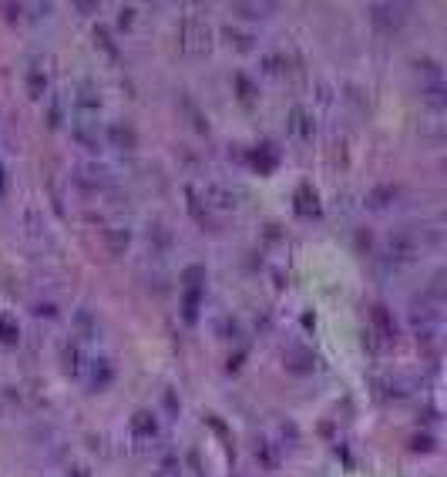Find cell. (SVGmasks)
<instances>
[{
  "label": "cell",
  "mask_w": 447,
  "mask_h": 477,
  "mask_svg": "<svg viewBox=\"0 0 447 477\" xmlns=\"http://www.w3.org/2000/svg\"><path fill=\"white\" fill-rule=\"evenodd\" d=\"M421 252H424V245H421L417 229H397V232H390L383 239L377 266H380L383 276H404V272H410L417 266Z\"/></svg>",
  "instance_id": "obj_1"
},
{
  "label": "cell",
  "mask_w": 447,
  "mask_h": 477,
  "mask_svg": "<svg viewBox=\"0 0 447 477\" xmlns=\"http://www.w3.org/2000/svg\"><path fill=\"white\" fill-rule=\"evenodd\" d=\"M212 40H216V34H212V27H209V21L205 17H199V13L192 11L182 17L179 24V47L185 57H209V51H212Z\"/></svg>",
  "instance_id": "obj_2"
},
{
  "label": "cell",
  "mask_w": 447,
  "mask_h": 477,
  "mask_svg": "<svg viewBox=\"0 0 447 477\" xmlns=\"http://www.w3.org/2000/svg\"><path fill=\"white\" fill-rule=\"evenodd\" d=\"M115 181H118V172L104 162V155L81 158L74 165V185L84 189V192H108V189H115Z\"/></svg>",
  "instance_id": "obj_3"
},
{
  "label": "cell",
  "mask_w": 447,
  "mask_h": 477,
  "mask_svg": "<svg viewBox=\"0 0 447 477\" xmlns=\"http://www.w3.org/2000/svg\"><path fill=\"white\" fill-rule=\"evenodd\" d=\"M202 206L205 212H236V208L243 206V192L229 185V181H205L202 185Z\"/></svg>",
  "instance_id": "obj_4"
},
{
  "label": "cell",
  "mask_w": 447,
  "mask_h": 477,
  "mask_svg": "<svg viewBox=\"0 0 447 477\" xmlns=\"http://www.w3.org/2000/svg\"><path fill=\"white\" fill-rule=\"evenodd\" d=\"M407 13H410L407 4H370V7H367L370 24L377 27V30H383V34L404 30V24H407Z\"/></svg>",
  "instance_id": "obj_5"
},
{
  "label": "cell",
  "mask_w": 447,
  "mask_h": 477,
  "mask_svg": "<svg viewBox=\"0 0 447 477\" xmlns=\"http://www.w3.org/2000/svg\"><path fill=\"white\" fill-rule=\"evenodd\" d=\"M88 366H91L88 347H84L81 339H74V336H67L61 347V370L71 376V380H84V376H88Z\"/></svg>",
  "instance_id": "obj_6"
},
{
  "label": "cell",
  "mask_w": 447,
  "mask_h": 477,
  "mask_svg": "<svg viewBox=\"0 0 447 477\" xmlns=\"http://www.w3.org/2000/svg\"><path fill=\"white\" fill-rule=\"evenodd\" d=\"M286 135L293 142H309L316 135V118H313V111H309L307 104H293L286 111Z\"/></svg>",
  "instance_id": "obj_7"
},
{
  "label": "cell",
  "mask_w": 447,
  "mask_h": 477,
  "mask_svg": "<svg viewBox=\"0 0 447 477\" xmlns=\"http://www.w3.org/2000/svg\"><path fill=\"white\" fill-rule=\"evenodd\" d=\"M441 316H444V306H441L437 299H431L427 293H421V296L410 303V310H407V320H410V326H414V330H424V326L444 322Z\"/></svg>",
  "instance_id": "obj_8"
},
{
  "label": "cell",
  "mask_w": 447,
  "mask_h": 477,
  "mask_svg": "<svg viewBox=\"0 0 447 477\" xmlns=\"http://www.w3.org/2000/svg\"><path fill=\"white\" fill-rule=\"evenodd\" d=\"M74 111L77 121H98V115H101V91L91 81H81L74 88Z\"/></svg>",
  "instance_id": "obj_9"
},
{
  "label": "cell",
  "mask_w": 447,
  "mask_h": 477,
  "mask_svg": "<svg viewBox=\"0 0 447 477\" xmlns=\"http://www.w3.org/2000/svg\"><path fill=\"white\" fill-rule=\"evenodd\" d=\"M108 148H115L121 155H135V148H138V131L125 125V121H111L108 128H104V138H101Z\"/></svg>",
  "instance_id": "obj_10"
},
{
  "label": "cell",
  "mask_w": 447,
  "mask_h": 477,
  "mask_svg": "<svg viewBox=\"0 0 447 477\" xmlns=\"http://www.w3.org/2000/svg\"><path fill=\"white\" fill-rule=\"evenodd\" d=\"M71 135H74V145L84 152V158H101L104 142L98 135V121H74Z\"/></svg>",
  "instance_id": "obj_11"
},
{
  "label": "cell",
  "mask_w": 447,
  "mask_h": 477,
  "mask_svg": "<svg viewBox=\"0 0 447 477\" xmlns=\"http://www.w3.org/2000/svg\"><path fill=\"white\" fill-rule=\"evenodd\" d=\"M172 249H175V235L168 229L165 222H152L148 225V259L152 262H165L172 256Z\"/></svg>",
  "instance_id": "obj_12"
},
{
  "label": "cell",
  "mask_w": 447,
  "mask_h": 477,
  "mask_svg": "<svg viewBox=\"0 0 447 477\" xmlns=\"http://www.w3.org/2000/svg\"><path fill=\"white\" fill-rule=\"evenodd\" d=\"M397 198H400V185L397 181H380V185H373L367 198H363V206L370 208V212H387V208L397 206Z\"/></svg>",
  "instance_id": "obj_13"
},
{
  "label": "cell",
  "mask_w": 447,
  "mask_h": 477,
  "mask_svg": "<svg viewBox=\"0 0 447 477\" xmlns=\"http://www.w3.org/2000/svg\"><path fill=\"white\" fill-rule=\"evenodd\" d=\"M373 393L380 400H404L410 397V383L397 374H377L373 376Z\"/></svg>",
  "instance_id": "obj_14"
},
{
  "label": "cell",
  "mask_w": 447,
  "mask_h": 477,
  "mask_svg": "<svg viewBox=\"0 0 447 477\" xmlns=\"http://www.w3.org/2000/svg\"><path fill=\"white\" fill-rule=\"evenodd\" d=\"M222 40L229 44L232 51H239V54H249L255 44H259V38H255L253 27H243V24H226V27H222Z\"/></svg>",
  "instance_id": "obj_15"
},
{
  "label": "cell",
  "mask_w": 447,
  "mask_h": 477,
  "mask_svg": "<svg viewBox=\"0 0 447 477\" xmlns=\"http://www.w3.org/2000/svg\"><path fill=\"white\" fill-rule=\"evenodd\" d=\"M259 74L269 81H280L289 74V57L286 51H263L259 54Z\"/></svg>",
  "instance_id": "obj_16"
},
{
  "label": "cell",
  "mask_w": 447,
  "mask_h": 477,
  "mask_svg": "<svg viewBox=\"0 0 447 477\" xmlns=\"http://www.w3.org/2000/svg\"><path fill=\"white\" fill-rule=\"evenodd\" d=\"M131 437L138 444H155L158 440V417L152 410H138L131 417Z\"/></svg>",
  "instance_id": "obj_17"
},
{
  "label": "cell",
  "mask_w": 447,
  "mask_h": 477,
  "mask_svg": "<svg viewBox=\"0 0 447 477\" xmlns=\"http://www.w3.org/2000/svg\"><path fill=\"white\" fill-rule=\"evenodd\" d=\"M111 380H115V366H111V360H108V357H91L88 376H84L88 390H104Z\"/></svg>",
  "instance_id": "obj_18"
},
{
  "label": "cell",
  "mask_w": 447,
  "mask_h": 477,
  "mask_svg": "<svg viewBox=\"0 0 447 477\" xmlns=\"http://www.w3.org/2000/svg\"><path fill=\"white\" fill-rule=\"evenodd\" d=\"M101 242L111 256H125L128 245H131V229H128V225H108L101 235Z\"/></svg>",
  "instance_id": "obj_19"
},
{
  "label": "cell",
  "mask_w": 447,
  "mask_h": 477,
  "mask_svg": "<svg viewBox=\"0 0 447 477\" xmlns=\"http://www.w3.org/2000/svg\"><path fill=\"white\" fill-rule=\"evenodd\" d=\"M71 336L81 339L84 347L94 343V339H98V316H94L91 310H77L74 313V333H71Z\"/></svg>",
  "instance_id": "obj_20"
},
{
  "label": "cell",
  "mask_w": 447,
  "mask_h": 477,
  "mask_svg": "<svg viewBox=\"0 0 447 477\" xmlns=\"http://www.w3.org/2000/svg\"><path fill=\"white\" fill-rule=\"evenodd\" d=\"M155 474L158 477H182V457L172 451V447L158 451V457H155Z\"/></svg>",
  "instance_id": "obj_21"
},
{
  "label": "cell",
  "mask_w": 447,
  "mask_h": 477,
  "mask_svg": "<svg viewBox=\"0 0 447 477\" xmlns=\"http://www.w3.org/2000/svg\"><path fill=\"white\" fill-rule=\"evenodd\" d=\"M421 101L427 104L431 111H444V104H447L444 81H427V84H421Z\"/></svg>",
  "instance_id": "obj_22"
},
{
  "label": "cell",
  "mask_w": 447,
  "mask_h": 477,
  "mask_svg": "<svg viewBox=\"0 0 447 477\" xmlns=\"http://www.w3.org/2000/svg\"><path fill=\"white\" fill-rule=\"evenodd\" d=\"M232 13L253 24V21H266V17H272V13H276V7H272V4H236V7H232Z\"/></svg>",
  "instance_id": "obj_23"
},
{
  "label": "cell",
  "mask_w": 447,
  "mask_h": 477,
  "mask_svg": "<svg viewBox=\"0 0 447 477\" xmlns=\"http://www.w3.org/2000/svg\"><path fill=\"white\" fill-rule=\"evenodd\" d=\"M182 477H209L199 447H189V451H185V457H182Z\"/></svg>",
  "instance_id": "obj_24"
},
{
  "label": "cell",
  "mask_w": 447,
  "mask_h": 477,
  "mask_svg": "<svg viewBox=\"0 0 447 477\" xmlns=\"http://www.w3.org/2000/svg\"><path fill=\"white\" fill-rule=\"evenodd\" d=\"M296 212L299 215H319V198L309 185H299V192H296Z\"/></svg>",
  "instance_id": "obj_25"
},
{
  "label": "cell",
  "mask_w": 447,
  "mask_h": 477,
  "mask_svg": "<svg viewBox=\"0 0 447 477\" xmlns=\"http://www.w3.org/2000/svg\"><path fill=\"white\" fill-rule=\"evenodd\" d=\"M282 363H286L289 374H309V370H313V357H309L307 349H289V353L282 357Z\"/></svg>",
  "instance_id": "obj_26"
},
{
  "label": "cell",
  "mask_w": 447,
  "mask_h": 477,
  "mask_svg": "<svg viewBox=\"0 0 447 477\" xmlns=\"http://www.w3.org/2000/svg\"><path fill=\"white\" fill-rule=\"evenodd\" d=\"M255 461L263 467H276L280 464V451H276V444L269 437H259L255 440Z\"/></svg>",
  "instance_id": "obj_27"
},
{
  "label": "cell",
  "mask_w": 447,
  "mask_h": 477,
  "mask_svg": "<svg viewBox=\"0 0 447 477\" xmlns=\"http://www.w3.org/2000/svg\"><path fill=\"white\" fill-rule=\"evenodd\" d=\"M44 91H48V71H40V67H31L27 71V94L40 101L44 98Z\"/></svg>",
  "instance_id": "obj_28"
},
{
  "label": "cell",
  "mask_w": 447,
  "mask_h": 477,
  "mask_svg": "<svg viewBox=\"0 0 447 477\" xmlns=\"http://www.w3.org/2000/svg\"><path fill=\"white\" fill-rule=\"evenodd\" d=\"M64 115H67V104H64V98L57 94V98H51L48 101V111H44V121H48V128H61L64 125Z\"/></svg>",
  "instance_id": "obj_29"
},
{
  "label": "cell",
  "mask_w": 447,
  "mask_h": 477,
  "mask_svg": "<svg viewBox=\"0 0 447 477\" xmlns=\"http://www.w3.org/2000/svg\"><path fill=\"white\" fill-rule=\"evenodd\" d=\"M219 336H222V339H229V343H239V339L245 336L239 316H222V322H219Z\"/></svg>",
  "instance_id": "obj_30"
},
{
  "label": "cell",
  "mask_w": 447,
  "mask_h": 477,
  "mask_svg": "<svg viewBox=\"0 0 447 477\" xmlns=\"http://www.w3.org/2000/svg\"><path fill=\"white\" fill-rule=\"evenodd\" d=\"M313 101H316V108H333V101H336V91H333V84L326 78H319L316 84H313Z\"/></svg>",
  "instance_id": "obj_31"
},
{
  "label": "cell",
  "mask_w": 447,
  "mask_h": 477,
  "mask_svg": "<svg viewBox=\"0 0 447 477\" xmlns=\"http://www.w3.org/2000/svg\"><path fill=\"white\" fill-rule=\"evenodd\" d=\"M31 313L38 316V320H61V310H57V303H51V299H34V306H31Z\"/></svg>",
  "instance_id": "obj_32"
},
{
  "label": "cell",
  "mask_w": 447,
  "mask_h": 477,
  "mask_svg": "<svg viewBox=\"0 0 447 477\" xmlns=\"http://www.w3.org/2000/svg\"><path fill=\"white\" fill-rule=\"evenodd\" d=\"M414 71H421V74H424V84H427V81H444V78H441V74H444L441 64L431 61V57H417V61H414Z\"/></svg>",
  "instance_id": "obj_33"
},
{
  "label": "cell",
  "mask_w": 447,
  "mask_h": 477,
  "mask_svg": "<svg viewBox=\"0 0 447 477\" xmlns=\"http://www.w3.org/2000/svg\"><path fill=\"white\" fill-rule=\"evenodd\" d=\"M0 339L4 343H17L21 339V330H17V322H11L7 313H0Z\"/></svg>",
  "instance_id": "obj_34"
},
{
  "label": "cell",
  "mask_w": 447,
  "mask_h": 477,
  "mask_svg": "<svg viewBox=\"0 0 447 477\" xmlns=\"http://www.w3.org/2000/svg\"><path fill=\"white\" fill-rule=\"evenodd\" d=\"M94 40L101 44V51H108V54H118V47H115V38H111V30L104 24H98L94 27Z\"/></svg>",
  "instance_id": "obj_35"
},
{
  "label": "cell",
  "mask_w": 447,
  "mask_h": 477,
  "mask_svg": "<svg viewBox=\"0 0 447 477\" xmlns=\"http://www.w3.org/2000/svg\"><path fill=\"white\" fill-rule=\"evenodd\" d=\"M135 17H138V7H118V30H131L135 27Z\"/></svg>",
  "instance_id": "obj_36"
},
{
  "label": "cell",
  "mask_w": 447,
  "mask_h": 477,
  "mask_svg": "<svg viewBox=\"0 0 447 477\" xmlns=\"http://www.w3.org/2000/svg\"><path fill=\"white\" fill-rule=\"evenodd\" d=\"M236 91H239V98H243L245 104L255 101V88H253V81L245 78V74H239V78H236Z\"/></svg>",
  "instance_id": "obj_37"
},
{
  "label": "cell",
  "mask_w": 447,
  "mask_h": 477,
  "mask_svg": "<svg viewBox=\"0 0 447 477\" xmlns=\"http://www.w3.org/2000/svg\"><path fill=\"white\" fill-rule=\"evenodd\" d=\"M4 13L11 17V24H17V21L24 17V4H17V7H13V4H4Z\"/></svg>",
  "instance_id": "obj_38"
},
{
  "label": "cell",
  "mask_w": 447,
  "mask_h": 477,
  "mask_svg": "<svg viewBox=\"0 0 447 477\" xmlns=\"http://www.w3.org/2000/svg\"><path fill=\"white\" fill-rule=\"evenodd\" d=\"M67 477H91L88 467H81V464H71L67 467Z\"/></svg>",
  "instance_id": "obj_39"
},
{
  "label": "cell",
  "mask_w": 447,
  "mask_h": 477,
  "mask_svg": "<svg viewBox=\"0 0 447 477\" xmlns=\"http://www.w3.org/2000/svg\"><path fill=\"white\" fill-rule=\"evenodd\" d=\"M165 407H168V413H179V400H175V393H172V390L165 393Z\"/></svg>",
  "instance_id": "obj_40"
},
{
  "label": "cell",
  "mask_w": 447,
  "mask_h": 477,
  "mask_svg": "<svg viewBox=\"0 0 447 477\" xmlns=\"http://www.w3.org/2000/svg\"><path fill=\"white\" fill-rule=\"evenodd\" d=\"M7 192V172H4V165H0V195Z\"/></svg>",
  "instance_id": "obj_41"
}]
</instances>
